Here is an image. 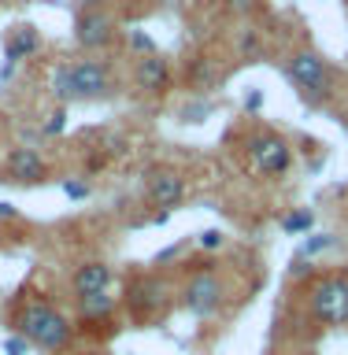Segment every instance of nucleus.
Returning <instances> with one entry per match:
<instances>
[{
	"label": "nucleus",
	"instance_id": "2eb2a0df",
	"mask_svg": "<svg viewBox=\"0 0 348 355\" xmlns=\"http://www.w3.org/2000/svg\"><path fill=\"white\" fill-rule=\"evenodd\" d=\"M311 222H315V215H311L308 207H300V211H293V215H285V218H282V230H285V233H293V237H297V233L311 230Z\"/></svg>",
	"mask_w": 348,
	"mask_h": 355
},
{
	"label": "nucleus",
	"instance_id": "6ab92c4d",
	"mask_svg": "<svg viewBox=\"0 0 348 355\" xmlns=\"http://www.w3.org/2000/svg\"><path fill=\"white\" fill-rule=\"evenodd\" d=\"M63 126H67V111L60 107V111H56V115L49 119V126H44V133H49V137H56V133H63Z\"/></svg>",
	"mask_w": 348,
	"mask_h": 355
},
{
	"label": "nucleus",
	"instance_id": "9d476101",
	"mask_svg": "<svg viewBox=\"0 0 348 355\" xmlns=\"http://www.w3.org/2000/svg\"><path fill=\"white\" fill-rule=\"evenodd\" d=\"M111 37H115V22H111L108 11H82L74 22V41L82 44V49H104V44H111Z\"/></svg>",
	"mask_w": 348,
	"mask_h": 355
},
{
	"label": "nucleus",
	"instance_id": "20e7f679",
	"mask_svg": "<svg viewBox=\"0 0 348 355\" xmlns=\"http://www.w3.org/2000/svg\"><path fill=\"white\" fill-rule=\"evenodd\" d=\"M182 304L197 318H215L222 304H226V285H222V277L215 270H197L182 288Z\"/></svg>",
	"mask_w": 348,
	"mask_h": 355
},
{
	"label": "nucleus",
	"instance_id": "4468645a",
	"mask_svg": "<svg viewBox=\"0 0 348 355\" xmlns=\"http://www.w3.org/2000/svg\"><path fill=\"white\" fill-rule=\"evenodd\" d=\"M78 307H82V318L85 322H97V318H108L111 311H115V296H108V293L78 296Z\"/></svg>",
	"mask_w": 348,
	"mask_h": 355
},
{
	"label": "nucleus",
	"instance_id": "f3484780",
	"mask_svg": "<svg viewBox=\"0 0 348 355\" xmlns=\"http://www.w3.org/2000/svg\"><path fill=\"white\" fill-rule=\"evenodd\" d=\"M326 248H333V237H326V233H322V237H311V241L304 244V252H308V255H315V252H326Z\"/></svg>",
	"mask_w": 348,
	"mask_h": 355
},
{
	"label": "nucleus",
	"instance_id": "412c9836",
	"mask_svg": "<svg viewBox=\"0 0 348 355\" xmlns=\"http://www.w3.org/2000/svg\"><path fill=\"white\" fill-rule=\"evenodd\" d=\"M130 44H133V49H138L141 55H149V52H152V41L144 37V33H130Z\"/></svg>",
	"mask_w": 348,
	"mask_h": 355
},
{
	"label": "nucleus",
	"instance_id": "4be33fe9",
	"mask_svg": "<svg viewBox=\"0 0 348 355\" xmlns=\"http://www.w3.org/2000/svg\"><path fill=\"white\" fill-rule=\"evenodd\" d=\"M4 352H8V355H26V340H22V337H11V340L4 344Z\"/></svg>",
	"mask_w": 348,
	"mask_h": 355
},
{
	"label": "nucleus",
	"instance_id": "1a4fd4ad",
	"mask_svg": "<svg viewBox=\"0 0 348 355\" xmlns=\"http://www.w3.org/2000/svg\"><path fill=\"white\" fill-rule=\"evenodd\" d=\"M130 307H133V318L138 322L160 318L163 307H167V285L160 282V277H144V282H138L130 288Z\"/></svg>",
	"mask_w": 348,
	"mask_h": 355
},
{
	"label": "nucleus",
	"instance_id": "9b49d317",
	"mask_svg": "<svg viewBox=\"0 0 348 355\" xmlns=\"http://www.w3.org/2000/svg\"><path fill=\"white\" fill-rule=\"evenodd\" d=\"M133 78H138V89L160 96V93H167V85H171V67H167V60L160 52H149V55H141V60H138Z\"/></svg>",
	"mask_w": 348,
	"mask_h": 355
},
{
	"label": "nucleus",
	"instance_id": "f8f14e48",
	"mask_svg": "<svg viewBox=\"0 0 348 355\" xmlns=\"http://www.w3.org/2000/svg\"><path fill=\"white\" fill-rule=\"evenodd\" d=\"M71 285H74V293H78V296L108 293V285H111V266H108V263H100V259H93V263H82V266L74 270Z\"/></svg>",
	"mask_w": 348,
	"mask_h": 355
},
{
	"label": "nucleus",
	"instance_id": "aec40b11",
	"mask_svg": "<svg viewBox=\"0 0 348 355\" xmlns=\"http://www.w3.org/2000/svg\"><path fill=\"white\" fill-rule=\"evenodd\" d=\"M197 244H200V248H219V244H222V233H219V230H204V233L197 237Z\"/></svg>",
	"mask_w": 348,
	"mask_h": 355
},
{
	"label": "nucleus",
	"instance_id": "b1692460",
	"mask_svg": "<svg viewBox=\"0 0 348 355\" xmlns=\"http://www.w3.org/2000/svg\"><path fill=\"white\" fill-rule=\"evenodd\" d=\"M245 104H249V107L256 111V107H260V104H263V96H260V93H249V100H245Z\"/></svg>",
	"mask_w": 348,
	"mask_h": 355
},
{
	"label": "nucleus",
	"instance_id": "a211bd4d",
	"mask_svg": "<svg viewBox=\"0 0 348 355\" xmlns=\"http://www.w3.org/2000/svg\"><path fill=\"white\" fill-rule=\"evenodd\" d=\"M226 8L233 11V15H249V11L260 8V0H226Z\"/></svg>",
	"mask_w": 348,
	"mask_h": 355
},
{
	"label": "nucleus",
	"instance_id": "6e6552de",
	"mask_svg": "<svg viewBox=\"0 0 348 355\" xmlns=\"http://www.w3.org/2000/svg\"><path fill=\"white\" fill-rule=\"evenodd\" d=\"M144 178H149V182H144V196H149L160 211H174L185 200V178L182 174L160 166V171H149Z\"/></svg>",
	"mask_w": 348,
	"mask_h": 355
},
{
	"label": "nucleus",
	"instance_id": "5701e85b",
	"mask_svg": "<svg viewBox=\"0 0 348 355\" xmlns=\"http://www.w3.org/2000/svg\"><path fill=\"white\" fill-rule=\"evenodd\" d=\"M15 215H19V211L11 207V204H0V218H15Z\"/></svg>",
	"mask_w": 348,
	"mask_h": 355
},
{
	"label": "nucleus",
	"instance_id": "dca6fc26",
	"mask_svg": "<svg viewBox=\"0 0 348 355\" xmlns=\"http://www.w3.org/2000/svg\"><path fill=\"white\" fill-rule=\"evenodd\" d=\"M63 193L71 200H85L89 196V182H82V178H67L63 182Z\"/></svg>",
	"mask_w": 348,
	"mask_h": 355
},
{
	"label": "nucleus",
	"instance_id": "f03ea898",
	"mask_svg": "<svg viewBox=\"0 0 348 355\" xmlns=\"http://www.w3.org/2000/svg\"><path fill=\"white\" fill-rule=\"evenodd\" d=\"M111 74L104 63L97 60H78V63H67L52 74V93L60 100H100L111 93Z\"/></svg>",
	"mask_w": 348,
	"mask_h": 355
},
{
	"label": "nucleus",
	"instance_id": "0eeeda50",
	"mask_svg": "<svg viewBox=\"0 0 348 355\" xmlns=\"http://www.w3.org/2000/svg\"><path fill=\"white\" fill-rule=\"evenodd\" d=\"M4 174H8V182H15V185H41L44 178H49V166H44L38 148H26V144H22V148L8 152Z\"/></svg>",
	"mask_w": 348,
	"mask_h": 355
},
{
	"label": "nucleus",
	"instance_id": "423d86ee",
	"mask_svg": "<svg viewBox=\"0 0 348 355\" xmlns=\"http://www.w3.org/2000/svg\"><path fill=\"white\" fill-rule=\"evenodd\" d=\"M249 155H252V166L267 178H282L293 166V148L274 133H256L249 141Z\"/></svg>",
	"mask_w": 348,
	"mask_h": 355
},
{
	"label": "nucleus",
	"instance_id": "7ed1b4c3",
	"mask_svg": "<svg viewBox=\"0 0 348 355\" xmlns=\"http://www.w3.org/2000/svg\"><path fill=\"white\" fill-rule=\"evenodd\" d=\"M311 315L322 326H348V277L345 274H326L311 285Z\"/></svg>",
	"mask_w": 348,
	"mask_h": 355
},
{
	"label": "nucleus",
	"instance_id": "f257e3e1",
	"mask_svg": "<svg viewBox=\"0 0 348 355\" xmlns=\"http://www.w3.org/2000/svg\"><path fill=\"white\" fill-rule=\"evenodd\" d=\"M15 326H19V337L26 344H33V348H41V352H52V355L63 352L74 337L71 318H67L60 307L44 304V300H30V304L19 311Z\"/></svg>",
	"mask_w": 348,
	"mask_h": 355
},
{
	"label": "nucleus",
	"instance_id": "ddd939ff",
	"mask_svg": "<svg viewBox=\"0 0 348 355\" xmlns=\"http://www.w3.org/2000/svg\"><path fill=\"white\" fill-rule=\"evenodd\" d=\"M41 49V33H38V26H15L11 30V37H8V49H4V55H8V71L15 67L19 60H26V55H33Z\"/></svg>",
	"mask_w": 348,
	"mask_h": 355
},
{
	"label": "nucleus",
	"instance_id": "39448f33",
	"mask_svg": "<svg viewBox=\"0 0 348 355\" xmlns=\"http://www.w3.org/2000/svg\"><path fill=\"white\" fill-rule=\"evenodd\" d=\"M285 74H289V82L297 89H304L308 96H326L330 93V63L311 49H300V52L289 55Z\"/></svg>",
	"mask_w": 348,
	"mask_h": 355
}]
</instances>
